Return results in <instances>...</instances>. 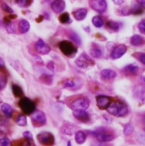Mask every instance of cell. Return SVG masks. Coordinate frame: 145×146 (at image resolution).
Masks as SVG:
<instances>
[{
    "mask_svg": "<svg viewBox=\"0 0 145 146\" xmlns=\"http://www.w3.org/2000/svg\"><path fill=\"white\" fill-rule=\"evenodd\" d=\"M130 11L131 14L135 15H140L143 13V10L141 9V7L137 5L133 6V7L130 9Z\"/></svg>",
    "mask_w": 145,
    "mask_h": 146,
    "instance_id": "obj_34",
    "label": "cell"
},
{
    "mask_svg": "<svg viewBox=\"0 0 145 146\" xmlns=\"http://www.w3.org/2000/svg\"><path fill=\"white\" fill-rule=\"evenodd\" d=\"M1 8L4 11H5L9 14H11V13H14L13 10L6 3H3L1 5Z\"/></svg>",
    "mask_w": 145,
    "mask_h": 146,
    "instance_id": "obj_38",
    "label": "cell"
},
{
    "mask_svg": "<svg viewBox=\"0 0 145 146\" xmlns=\"http://www.w3.org/2000/svg\"><path fill=\"white\" fill-rule=\"evenodd\" d=\"M145 39L139 35H134L130 39V43L136 47L141 46L145 43Z\"/></svg>",
    "mask_w": 145,
    "mask_h": 146,
    "instance_id": "obj_16",
    "label": "cell"
},
{
    "mask_svg": "<svg viewBox=\"0 0 145 146\" xmlns=\"http://www.w3.org/2000/svg\"><path fill=\"white\" fill-rule=\"evenodd\" d=\"M47 68L50 70H53L55 69V65L52 62L48 63V64H47Z\"/></svg>",
    "mask_w": 145,
    "mask_h": 146,
    "instance_id": "obj_47",
    "label": "cell"
},
{
    "mask_svg": "<svg viewBox=\"0 0 145 146\" xmlns=\"http://www.w3.org/2000/svg\"><path fill=\"white\" fill-rule=\"evenodd\" d=\"M59 19L60 22L63 24L68 23L70 22L71 21L69 14L68 13H64L61 14L59 18Z\"/></svg>",
    "mask_w": 145,
    "mask_h": 146,
    "instance_id": "obj_31",
    "label": "cell"
},
{
    "mask_svg": "<svg viewBox=\"0 0 145 146\" xmlns=\"http://www.w3.org/2000/svg\"><path fill=\"white\" fill-rule=\"evenodd\" d=\"M73 115L75 119L83 123L88 122L90 119V115L86 111V110L74 111Z\"/></svg>",
    "mask_w": 145,
    "mask_h": 146,
    "instance_id": "obj_11",
    "label": "cell"
},
{
    "mask_svg": "<svg viewBox=\"0 0 145 146\" xmlns=\"http://www.w3.org/2000/svg\"><path fill=\"white\" fill-rule=\"evenodd\" d=\"M70 38H71V39L73 40L74 42H75L77 44H80V40L79 38L75 34H72L71 35Z\"/></svg>",
    "mask_w": 145,
    "mask_h": 146,
    "instance_id": "obj_43",
    "label": "cell"
},
{
    "mask_svg": "<svg viewBox=\"0 0 145 146\" xmlns=\"http://www.w3.org/2000/svg\"><path fill=\"white\" fill-rule=\"evenodd\" d=\"M127 51V47L124 44H121L117 46L112 51L111 57L113 59H119L122 57Z\"/></svg>",
    "mask_w": 145,
    "mask_h": 146,
    "instance_id": "obj_12",
    "label": "cell"
},
{
    "mask_svg": "<svg viewBox=\"0 0 145 146\" xmlns=\"http://www.w3.org/2000/svg\"><path fill=\"white\" fill-rule=\"evenodd\" d=\"M90 55L94 58H99L102 56V52L98 48H93L90 51Z\"/></svg>",
    "mask_w": 145,
    "mask_h": 146,
    "instance_id": "obj_33",
    "label": "cell"
},
{
    "mask_svg": "<svg viewBox=\"0 0 145 146\" xmlns=\"http://www.w3.org/2000/svg\"><path fill=\"white\" fill-rule=\"evenodd\" d=\"M97 106L100 110L107 109L111 102L110 97L107 96L100 95L96 97Z\"/></svg>",
    "mask_w": 145,
    "mask_h": 146,
    "instance_id": "obj_9",
    "label": "cell"
},
{
    "mask_svg": "<svg viewBox=\"0 0 145 146\" xmlns=\"http://www.w3.org/2000/svg\"><path fill=\"white\" fill-rule=\"evenodd\" d=\"M106 26L108 29L114 31H117L120 29L119 23L113 21H108L106 23Z\"/></svg>",
    "mask_w": 145,
    "mask_h": 146,
    "instance_id": "obj_28",
    "label": "cell"
},
{
    "mask_svg": "<svg viewBox=\"0 0 145 146\" xmlns=\"http://www.w3.org/2000/svg\"><path fill=\"white\" fill-rule=\"evenodd\" d=\"M96 138L98 141L100 142H108L114 139L113 135L105 133H99L96 135Z\"/></svg>",
    "mask_w": 145,
    "mask_h": 146,
    "instance_id": "obj_18",
    "label": "cell"
},
{
    "mask_svg": "<svg viewBox=\"0 0 145 146\" xmlns=\"http://www.w3.org/2000/svg\"><path fill=\"white\" fill-rule=\"evenodd\" d=\"M7 83V73L4 67L0 68V88L1 89L5 86Z\"/></svg>",
    "mask_w": 145,
    "mask_h": 146,
    "instance_id": "obj_23",
    "label": "cell"
},
{
    "mask_svg": "<svg viewBox=\"0 0 145 146\" xmlns=\"http://www.w3.org/2000/svg\"><path fill=\"white\" fill-rule=\"evenodd\" d=\"M0 89H1V88H0Z\"/></svg>",
    "mask_w": 145,
    "mask_h": 146,
    "instance_id": "obj_55",
    "label": "cell"
},
{
    "mask_svg": "<svg viewBox=\"0 0 145 146\" xmlns=\"http://www.w3.org/2000/svg\"><path fill=\"white\" fill-rule=\"evenodd\" d=\"M12 91L14 96L16 98H22L24 96V93L22 88L18 85L13 84Z\"/></svg>",
    "mask_w": 145,
    "mask_h": 146,
    "instance_id": "obj_21",
    "label": "cell"
},
{
    "mask_svg": "<svg viewBox=\"0 0 145 146\" xmlns=\"http://www.w3.org/2000/svg\"><path fill=\"white\" fill-rule=\"evenodd\" d=\"M65 2L64 0H55L51 4V8L56 13H60L65 8Z\"/></svg>",
    "mask_w": 145,
    "mask_h": 146,
    "instance_id": "obj_13",
    "label": "cell"
},
{
    "mask_svg": "<svg viewBox=\"0 0 145 146\" xmlns=\"http://www.w3.org/2000/svg\"><path fill=\"white\" fill-rule=\"evenodd\" d=\"M138 29L141 33H145V20L141 21L138 25Z\"/></svg>",
    "mask_w": 145,
    "mask_h": 146,
    "instance_id": "obj_42",
    "label": "cell"
},
{
    "mask_svg": "<svg viewBox=\"0 0 145 146\" xmlns=\"http://www.w3.org/2000/svg\"><path fill=\"white\" fill-rule=\"evenodd\" d=\"M3 67H4V62L3 60L1 58H0V68H2Z\"/></svg>",
    "mask_w": 145,
    "mask_h": 146,
    "instance_id": "obj_51",
    "label": "cell"
},
{
    "mask_svg": "<svg viewBox=\"0 0 145 146\" xmlns=\"http://www.w3.org/2000/svg\"><path fill=\"white\" fill-rule=\"evenodd\" d=\"M32 3V0H19L18 5L22 7H27Z\"/></svg>",
    "mask_w": 145,
    "mask_h": 146,
    "instance_id": "obj_35",
    "label": "cell"
},
{
    "mask_svg": "<svg viewBox=\"0 0 145 146\" xmlns=\"http://www.w3.org/2000/svg\"><path fill=\"white\" fill-rule=\"evenodd\" d=\"M30 28V25L28 21L22 19L18 24V30L20 34H25L28 31Z\"/></svg>",
    "mask_w": 145,
    "mask_h": 146,
    "instance_id": "obj_15",
    "label": "cell"
},
{
    "mask_svg": "<svg viewBox=\"0 0 145 146\" xmlns=\"http://www.w3.org/2000/svg\"><path fill=\"white\" fill-rule=\"evenodd\" d=\"M68 146H71V141H69V142H68Z\"/></svg>",
    "mask_w": 145,
    "mask_h": 146,
    "instance_id": "obj_53",
    "label": "cell"
},
{
    "mask_svg": "<svg viewBox=\"0 0 145 146\" xmlns=\"http://www.w3.org/2000/svg\"><path fill=\"white\" fill-rule=\"evenodd\" d=\"M63 85L64 88H72L74 86V82L72 80L68 79L63 82Z\"/></svg>",
    "mask_w": 145,
    "mask_h": 146,
    "instance_id": "obj_39",
    "label": "cell"
},
{
    "mask_svg": "<svg viewBox=\"0 0 145 146\" xmlns=\"http://www.w3.org/2000/svg\"><path fill=\"white\" fill-rule=\"evenodd\" d=\"M88 10L86 8H80L73 12L72 14L74 18L78 21L83 20L87 14Z\"/></svg>",
    "mask_w": 145,
    "mask_h": 146,
    "instance_id": "obj_14",
    "label": "cell"
},
{
    "mask_svg": "<svg viewBox=\"0 0 145 146\" xmlns=\"http://www.w3.org/2000/svg\"><path fill=\"white\" fill-rule=\"evenodd\" d=\"M1 109L3 114L7 118H11L13 114V109L12 107L7 104H3L1 105Z\"/></svg>",
    "mask_w": 145,
    "mask_h": 146,
    "instance_id": "obj_19",
    "label": "cell"
},
{
    "mask_svg": "<svg viewBox=\"0 0 145 146\" xmlns=\"http://www.w3.org/2000/svg\"><path fill=\"white\" fill-rule=\"evenodd\" d=\"M112 1L116 5H120L121 4H123L124 2V0H112Z\"/></svg>",
    "mask_w": 145,
    "mask_h": 146,
    "instance_id": "obj_49",
    "label": "cell"
},
{
    "mask_svg": "<svg viewBox=\"0 0 145 146\" xmlns=\"http://www.w3.org/2000/svg\"><path fill=\"white\" fill-rule=\"evenodd\" d=\"M102 77L106 80H112L116 77V73L111 70H104L101 72Z\"/></svg>",
    "mask_w": 145,
    "mask_h": 146,
    "instance_id": "obj_20",
    "label": "cell"
},
{
    "mask_svg": "<svg viewBox=\"0 0 145 146\" xmlns=\"http://www.w3.org/2000/svg\"><path fill=\"white\" fill-rule=\"evenodd\" d=\"M106 110L109 114L117 117H124L128 111L126 105L119 101L111 102Z\"/></svg>",
    "mask_w": 145,
    "mask_h": 146,
    "instance_id": "obj_1",
    "label": "cell"
},
{
    "mask_svg": "<svg viewBox=\"0 0 145 146\" xmlns=\"http://www.w3.org/2000/svg\"><path fill=\"white\" fill-rule=\"evenodd\" d=\"M36 62H38V63H43V61H42V59L40 58V57H38V56H36Z\"/></svg>",
    "mask_w": 145,
    "mask_h": 146,
    "instance_id": "obj_50",
    "label": "cell"
},
{
    "mask_svg": "<svg viewBox=\"0 0 145 146\" xmlns=\"http://www.w3.org/2000/svg\"><path fill=\"white\" fill-rule=\"evenodd\" d=\"M89 105L90 103L87 99L80 98L72 102L71 105V108L73 111L86 110Z\"/></svg>",
    "mask_w": 145,
    "mask_h": 146,
    "instance_id": "obj_7",
    "label": "cell"
},
{
    "mask_svg": "<svg viewBox=\"0 0 145 146\" xmlns=\"http://www.w3.org/2000/svg\"><path fill=\"white\" fill-rule=\"evenodd\" d=\"M44 17L43 15H39L38 17L36 18L35 21L37 23H41L44 20Z\"/></svg>",
    "mask_w": 145,
    "mask_h": 146,
    "instance_id": "obj_45",
    "label": "cell"
},
{
    "mask_svg": "<svg viewBox=\"0 0 145 146\" xmlns=\"http://www.w3.org/2000/svg\"><path fill=\"white\" fill-rule=\"evenodd\" d=\"M35 50L40 54L47 55L51 51V47L42 39H39L35 44Z\"/></svg>",
    "mask_w": 145,
    "mask_h": 146,
    "instance_id": "obj_8",
    "label": "cell"
},
{
    "mask_svg": "<svg viewBox=\"0 0 145 146\" xmlns=\"http://www.w3.org/2000/svg\"><path fill=\"white\" fill-rule=\"evenodd\" d=\"M37 139L40 144L44 146H52L55 143L54 136L49 132H42L37 135Z\"/></svg>",
    "mask_w": 145,
    "mask_h": 146,
    "instance_id": "obj_6",
    "label": "cell"
},
{
    "mask_svg": "<svg viewBox=\"0 0 145 146\" xmlns=\"http://www.w3.org/2000/svg\"><path fill=\"white\" fill-rule=\"evenodd\" d=\"M90 5L93 10L98 13H103L107 9L105 0H92Z\"/></svg>",
    "mask_w": 145,
    "mask_h": 146,
    "instance_id": "obj_10",
    "label": "cell"
},
{
    "mask_svg": "<svg viewBox=\"0 0 145 146\" xmlns=\"http://www.w3.org/2000/svg\"><path fill=\"white\" fill-rule=\"evenodd\" d=\"M23 135L24 138V139L27 145H35V144L34 143L33 135L30 131H24L23 134Z\"/></svg>",
    "mask_w": 145,
    "mask_h": 146,
    "instance_id": "obj_26",
    "label": "cell"
},
{
    "mask_svg": "<svg viewBox=\"0 0 145 146\" xmlns=\"http://www.w3.org/2000/svg\"><path fill=\"white\" fill-rule=\"evenodd\" d=\"M26 142V141L24 139H19L18 140H15L13 141V142L11 143V145L14 146H22L24 145Z\"/></svg>",
    "mask_w": 145,
    "mask_h": 146,
    "instance_id": "obj_40",
    "label": "cell"
},
{
    "mask_svg": "<svg viewBox=\"0 0 145 146\" xmlns=\"http://www.w3.org/2000/svg\"><path fill=\"white\" fill-rule=\"evenodd\" d=\"M11 143L10 140L7 138H2L0 139V146H10Z\"/></svg>",
    "mask_w": 145,
    "mask_h": 146,
    "instance_id": "obj_41",
    "label": "cell"
},
{
    "mask_svg": "<svg viewBox=\"0 0 145 146\" xmlns=\"http://www.w3.org/2000/svg\"><path fill=\"white\" fill-rule=\"evenodd\" d=\"M86 139V136L82 131H78L76 132L75 134V141L77 144H83L85 142Z\"/></svg>",
    "mask_w": 145,
    "mask_h": 146,
    "instance_id": "obj_22",
    "label": "cell"
},
{
    "mask_svg": "<svg viewBox=\"0 0 145 146\" xmlns=\"http://www.w3.org/2000/svg\"><path fill=\"white\" fill-rule=\"evenodd\" d=\"M139 60L144 64L145 65V54H141L140 56H139V58H138Z\"/></svg>",
    "mask_w": 145,
    "mask_h": 146,
    "instance_id": "obj_44",
    "label": "cell"
},
{
    "mask_svg": "<svg viewBox=\"0 0 145 146\" xmlns=\"http://www.w3.org/2000/svg\"><path fill=\"white\" fill-rule=\"evenodd\" d=\"M75 127L72 124L66 123L64 124L61 127V132L68 135H72L75 133Z\"/></svg>",
    "mask_w": 145,
    "mask_h": 146,
    "instance_id": "obj_17",
    "label": "cell"
},
{
    "mask_svg": "<svg viewBox=\"0 0 145 146\" xmlns=\"http://www.w3.org/2000/svg\"><path fill=\"white\" fill-rule=\"evenodd\" d=\"M138 70L139 68L134 64L128 65L124 68L125 73L129 74H135L138 72Z\"/></svg>",
    "mask_w": 145,
    "mask_h": 146,
    "instance_id": "obj_24",
    "label": "cell"
},
{
    "mask_svg": "<svg viewBox=\"0 0 145 146\" xmlns=\"http://www.w3.org/2000/svg\"><path fill=\"white\" fill-rule=\"evenodd\" d=\"M119 12H120V14L121 15H124V16L129 15V14H131L130 9L127 6L120 8V10H119Z\"/></svg>",
    "mask_w": 145,
    "mask_h": 146,
    "instance_id": "obj_36",
    "label": "cell"
},
{
    "mask_svg": "<svg viewBox=\"0 0 145 146\" xmlns=\"http://www.w3.org/2000/svg\"><path fill=\"white\" fill-rule=\"evenodd\" d=\"M59 48L64 55L68 57H73L77 52L76 48L72 42L63 40L59 43Z\"/></svg>",
    "mask_w": 145,
    "mask_h": 146,
    "instance_id": "obj_4",
    "label": "cell"
},
{
    "mask_svg": "<svg viewBox=\"0 0 145 146\" xmlns=\"http://www.w3.org/2000/svg\"><path fill=\"white\" fill-rule=\"evenodd\" d=\"M46 2H49L50 1H51V0H45Z\"/></svg>",
    "mask_w": 145,
    "mask_h": 146,
    "instance_id": "obj_54",
    "label": "cell"
},
{
    "mask_svg": "<svg viewBox=\"0 0 145 146\" xmlns=\"http://www.w3.org/2000/svg\"><path fill=\"white\" fill-rule=\"evenodd\" d=\"M18 106L23 113L26 115H30L35 110L36 104L27 97H22L18 102Z\"/></svg>",
    "mask_w": 145,
    "mask_h": 146,
    "instance_id": "obj_2",
    "label": "cell"
},
{
    "mask_svg": "<svg viewBox=\"0 0 145 146\" xmlns=\"http://www.w3.org/2000/svg\"><path fill=\"white\" fill-rule=\"evenodd\" d=\"M18 1H19V0H8V1H9V2H10L11 3H12V4H16V3H18Z\"/></svg>",
    "mask_w": 145,
    "mask_h": 146,
    "instance_id": "obj_52",
    "label": "cell"
},
{
    "mask_svg": "<svg viewBox=\"0 0 145 146\" xmlns=\"http://www.w3.org/2000/svg\"></svg>",
    "mask_w": 145,
    "mask_h": 146,
    "instance_id": "obj_56",
    "label": "cell"
},
{
    "mask_svg": "<svg viewBox=\"0 0 145 146\" xmlns=\"http://www.w3.org/2000/svg\"><path fill=\"white\" fill-rule=\"evenodd\" d=\"M5 24L6 30L9 34H15L16 33V27L15 24L11 22V21Z\"/></svg>",
    "mask_w": 145,
    "mask_h": 146,
    "instance_id": "obj_29",
    "label": "cell"
},
{
    "mask_svg": "<svg viewBox=\"0 0 145 146\" xmlns=\"http://www.w3.org/2000/svg\"><path fill=\"white\" fill-rule=\"evenodd\" d=\"M92 22L93 25L97 28H100L104 25V22L102 18L99 15L94 17L92 19Z\"/></svg>",
    "mask_w": 145,
    "mask_h": 146,
    "instance_id": "obj_27",
    "label": "cell"
},
{
    "mask_svg": "<svg viewBox=\"0 0 145 146\" xmlns=\"http://www.w3.org/2000/svg\"><path fill=\"white\" fill-rule=\"evenodd\" d=\"M16 123L19 126H26L27 125L26 117L23 114H19L15 119Z\"/></svg>",
    "mask_w": 145,
    "mask_h": 146,
    "instance_id": "obj_25",
    "label": "cell"
},
{
    "mask_svg": "<svg viewBox=\"0 0 145 146\" xmlns=\"http://www.w3.org/2000/svg\"><path fill=\"white\" fill-rule=\"evenodd\" d=\"M139 5L143 9H145V0H137Z\"/></svg>",
    "mask_w": 145,
    "mask_h": 146,
    "instance_id": "obj_46",
    "label": "cell"
},
{
    "mask_svg": "<svg viewBox=\"0 0 145 146\" xmlns=\"http://www.w3.org/2000/svg\"><path fill=\"white\" fill-rule=\"evenodd\" d=\"M136 138L137 142L140 144L142 145H145V134L139 133L137 134Z\"/></svg>",
    "mask_w": 145,
    "mask_h": 146,
    "instance_id": "obj_37",
    "label": "cell"
},
{
    "mask_svg": "<svg viewBox=\"0 0 145 146\" xmlns=\"http://www.w3.org/2000/svg\"><path fill=\"white\" fill-rule=\"evenodd\" d=\"M7 17L9 18V19H10V20H13V19H16V18H17V15L16 14H13V13H11V14H10L8 16H7Z\"/></svg>",
    "mask_w": 145,
    "mask_h": 146,
    "instance_id": "obj_48",
    "label": "cell"
},
{
    "mask_svg": "<svg viewBox=\"0 0 145 146\" xmlns=\"http://www.w3.org/2000/svg\"><path fill=\"white\" fill-rule=\"evenodd\" d=\"M40 81L47 85H50L51 82H52V77L50 75H48L47 74H43L40 78Z\"/></svg>",
    "mask_w": 145,
    "mask_h": 146,
    "instance_id": "obj_32",
    "label": "cell"
},
{
    "mask_svg": "<svg viewBox=\"0 0 145 146\" xmlns=\"http://www.w3.org/2000/svg\"><path fill=\"white\" fill-rule=\"evenodd\" d=\"M75 64L79 68H87L94 66L95 62L86 53L83 52L76 59Z\"/></svg>",
    "mask_w": 145,
    "mask_h": 146,
    "instance_id": "obj_5",
    "label": "cell"
},
{
    "mask_svg": "<svg viewBox=\"0 0 145 146\" xmlns=\"http://www.w3.org/2000/svg\"><path fill=\"white\" fill-rule=\"evenodd\" d=\"M31 121L34 127H40L46 124V115L43 111L38 110L32 113Z\"/></svg>",
    "mask_w": 145,
    "mask_h": 146,
    "instance_id": "obj_3",
    "label": "cell"
},
{
    "mask_svg": "<svg viewBox=\"0 0 145 146\" xmlns=\"http://www.w3.org/2000/svg\"><path fill=\"white\" fill-rule=\"evenodd\" d=\"M134 126L131 123H128L125 125L123 130V133L125 136H128L133 133L134 131Z\"/></svg>",
    "mask_w": 145,
    "mask_h": 146,
    "instance_id": "obj_30",
    "label": "cell"
}]
</instances>
